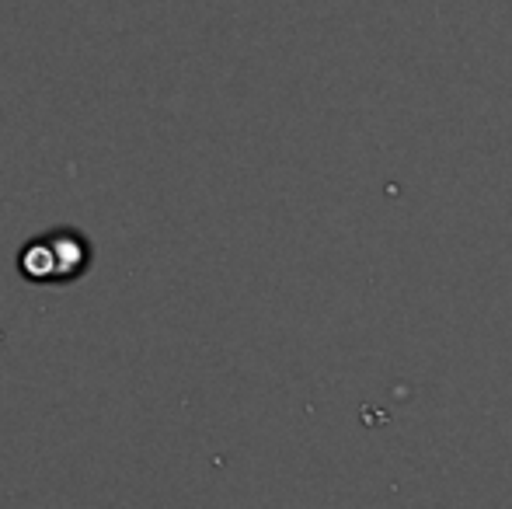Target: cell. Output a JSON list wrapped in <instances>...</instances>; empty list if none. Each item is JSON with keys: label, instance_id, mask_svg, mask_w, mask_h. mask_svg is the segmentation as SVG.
<instances>
[{"label": "cell", "instance_id": "obj_1", "mask_svg": "<svg viewBox=\"0 0 512 509\" xmlns=\"http://www.w3.org/2000/svg\"><path fill=\"white\" fill-rule=\"evenodd\" d=\"M49 241H53L56 252V286L77 283L81 276H88L91 262H95V248H91L88 234L77 231V227H53L46 231Z\"/></svg>", "mask_w": 512, "mask_h": 509}, {"label": "cell", "instance_id": "obj_2", "mask_svg": "<svg viewBox=\"0 0 512 509\" xmlns=\"http://www.w3.org/2000/svg\"><path fill=\"white\" fill-rule=\"evenodd\" d=\"M18 272L32 286H56V252L49 234H35L18 248Z\"/></svg>", "mask_w": 512, "mask_h": 509}]
</instances>
